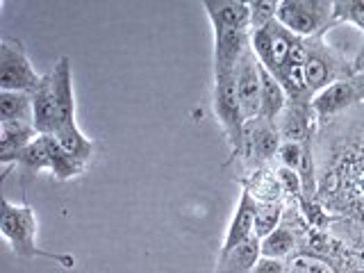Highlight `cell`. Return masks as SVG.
Instances as JSON below:
<instances>
[{
    "label": "cell",
    "mask_w": 364,
    "mask_h": 273,
    "mask_svg": "<svg viewBox=\"0 0 364 273\" xmlns=\"http://www.w3.org/2000/svg\"><path fill=\"white\" fill-rule=\"evenodd\" d=\"M50 82L55 91V100H57V130H55V139L60 141L64 151L75 157L77 162H87L94 155V141L89 136L82 134V130L77 128L75 121V94H73V71H71V62L68 57H60V62L55 64L53 73H50Z\"/></svg>",
    "instance_id": "obj_1"
},
{
    "label": "cell",
    "mask_w": 364,
    "mask_h": 273,
    "mask_svg": "<svg viewBox=\"0 0 364 273\" xmlns=\"http://www.w3.org/2000/svg\"><path fill=\"white\" fill-rule=\"evenodd\" d=\"M0 232H3L5 242L9 244L11 253L23 259H50L62 264L64 269L75 267V257L66 253H48V250L39 248L37 244V219L30 205L11 203L7 196H3V214H0Z\"/></svg>",
    "instance_id": "obj_2"
},
{
    "label": "cell",
    "mask_w": 364,
    "mask_h": 273,
    "mask_svg": "<svg viewBox=\"0 0 364 273\" xmlns=\"http://www.w3.org/2000/svg\"><path fill=\"white\" fill-rule=\"evenodd\" d=\"M333 0H280L276 21L301 39L321 37L333 21Z\"/></svg>",
    "instance_id": "obj_3"
},
{
    "label": "cell",
    "mask_w": 364,
    "mask_h": 273,
    "mask_svg": "<svg viewBox=\"0 0 364 273\" xmlns=\"http://www.w3.org/2000/svg\"><path fill=\"white\" fill-rule=\"evenodd\" d=\"M214 114L228 136L232 157H242L246 117L242 112V105H239L235 71L214 73Z\"/></svg>",
    "instance_id": "obj_4"
},
{
    "label": "cell",
    "mask_w": 364,
    "mask_h": 273,
    "mask_svg": "<svg viewBox=\"0 0 364 273\" xmlns=\"http://www.w3.org/2000/svg\"><path fill=\"white\" fill-rule=\"evenodd\" d=\"M41 75L34 71L30 57L18 39L5 37L0 41V91H23L32 94L41 85Z\"/></svg>",
    "instance_id": "obj_5"
},
{
    "label": "cell",
    "mask_w": 364,
    "mask_h": 273,
    "mask_svg": "<svg viewBox=\"0 0 364 273\" xmlns=\"http://www.w3.org/2000/svg\"><path fill=\"white\" fill-rule=\"evenodd\" d=\"M339 71H341V62L337 60V55L318 41H307V60H305V82L307 91L314 98L318 91H323L326 87L339 82Z\"/></svg>",
    "instance_id": "obj_6"
},
{
    "label": "cell",
    "mask_w": 364,
    "mask_h": 273,
    "mask_svg": "<svg viewBox=\"0 0 364 273\" xmlns=\"http://www.w3.org/2000/svg\"><path fill=\"white\" fill-rule=\"evenodd\" d=\"M282 146V136L278 132L276 121L250 119L244 125V148L242 157L246 162H255V166L269 162L271 157H278Z\"/></svg>",
    "instance_id": "obj_7"
},
{
    "label": "cell",
    "mask_w": 364,
    "mask_h": 273,
    "mask_svg": "<svg viewBox=\"0 0 364 273\" xmlns=\"http://www.w3.org/2000/svg\"><path fill=\"white\" fill-rule=\"evenodd\" d=\"M235 80H237V96L239 105L246 121L259 119V105H262V64L255 57L253 48H248L246 55L239 60L235 68Z\"/></svg>",
    "instance_id": "obj_8"
},
{
    "label": "cell",
    "mask_w": 364,
    "mask_h": 273,
    "mask_svg": "<svg viewBox=\"0 0 364 273\" xmlns=\"http://www.w3.org/2000/svg\"><path fill=\"white\" fill-rule=\"evenodd\" d=\"M360 96H364V75L360 77H344L339 82L326 87L323 91L312 98L310 107L314 112L316 119H333L335 114L348 109L353 102L360 100Z\"/></svg>",
    "instance_id": "obj_9"
},
{
    "label": "cell",
    "mask_w": 364,
    "mask_h": 273,
    "mask_svg": "<svg viewBox=\"0 0 364 273\" xmlns=\"http://www.w3.org/2000/svg\"><path fill=\"white\" fill-rule=\"evenodd\" d=\"M214 30V73H230L250 48V30Z\"/></svg>",
    "instance_id": "obj_10"
},
{
    "label": "cell",
    "mask_w": 364,
    "mask_h": 273,
    "mask_svg": "<svg viewBox=\"0 0 364 273\" xmlns=\"http://www.w3.org/2000/svg\"><path fill=\"white\" fill-rule=\"evenodd\" d=\"M255 212H257V200L242 187V193H239L237 208L232 214V221H230V225H228L225 237H223L219 257L228 255L237 246H242L244 242H248L250 237H255Z\"/></svg>",
    "instance_id": "obj_11"
},
{
    "label": "cell",
    "mask_w": 364,
    "mask_h": 273,
    "mask_svg": "<svg viewBox=\"0 0 364 273\" xmlns=\"http://www.w3.org/2000/svg\"><path fill=\"white\" fill-rule=\"evenodd\" d=\"M32 125L41 136H53L57 130V100L50 75H46L32 91Z\"/></svg>",
    "instance_id": "obj_12"
},
{
    "label": "cell",
    "mask_w": 364,
    "mask_h": 273,
    "mask_svg": "<svg viewBox=\"0 0 364 273\" xmlns=\"http://www.w3.org/2000/svg\"><path fill=\"white\" fill-rule=\"evenodd\" d=\"M212 28L250 30V3L244 0H205L203 3Z\"/></svg>",
    "instance_id": "obj_13"
},
{
    "label": "cell",
    "mask_w": 364,
    "mask_h": 273,
    "mask_svg": "<svg viewBox=\"0 0 364 273\" xmlns=\"http://www.w3.org/2000/svg\"><path fill=\"white\" fill-rule=\"evenodd\" d=\"M312 107L310 102H291L280 114V119L276 121L278 132L282 136V141L291 144H310V130H312Z\"/></svg>",
    "instance_id": "obj_14"
},
{
    "label": "cell",
    "mask_w": 364,
    "mask_h": 273,
    "mask_svg": "<svg viewBox=\"0 0 364 273\" xmlns=\"http://www.w3.org/2000/svg\"><path fill=\"white\" fill-rule=\"evenodd\" d=\"M37 136L39 134L30 121H0V162L16 164L18 153Z\"/></svg>",
    "instance_id": "obj_15"
},
{
    "label": "cell",
    "mask_w": 364,
    "mask_h": 273,
    "mask_svg": "<svg viewBox=\"0 0 364 273\" xmlns=\"http://www.w3.org/2000/svg\"><path fill=\"white\" fill-rule=\"evenodd\" d=\"M259 257H262V239L250 237L242 246H237L228 255L219 257L216 273H250Z\"/></svg>",
    "instance_id": "obj_16"
},
{
    "label": "cell",
    "mask_w": 364,
    "mask_h": 273,
    "mask_svg": "<svg viewBox=\"0 0 364 273\" xmlns=\"http://www.w3.org/2000/svg\"><path fill=\"white\" fill-rule=\"evenodd\" d=\"M289 96L284 87L278 82V77L269 73L262 66V105H259V119L267 121H278L280 114L287 109Z\"/></svg>",
    "instance_id": "obj_17"
},
{
    "label": "cell",
    "mask_w": 364,
    "mask_h": 273,
    "mask_svg": "<svg viewBox=\"0 0 364 273\" xmlns=\"http://www.w3.org/2000/svg\"><path fill=\"white\" fill-rule=\"evenodd\" d=\"M244 189L253 196L259 205L264 203H280V196H282V187L278 178L269 173V171H262V168H255L253 173L248 178V185H244Z\"/></svg>",
    "instance_id": "obj_18"
},
{
    "label": "cell",
    "mask_w": 364,
    "mask_h": 273,
    "mask_svg": "<svg viewBox=\"0 0 364 273\" xmlns=\"http://www.w3.org/2000/svg\"><path fill=\"white\" fill-rule=\"evenodd\" d=\"M0 121H30L32 94L23 91H0Z\"/></svg>",
    "instance_id": "obj_19"
},
{
    "label": "cell",
    "mask_w": 364,
    "mask_h": 273,
    "mask_svg": "<svg viewBox=\"0 0 364 273\" xmlns=\"http://www.w3.org/2000/svg\"><path fill=\"white\" fill-rule=\"evenodd\" d=\"M294 246H296V239H294L291 230L280 225L278 230H273L269 237L262 239V255L273 257V259H282V257L291 255Z\"/></svg>",
    "instance_id": "obj_20"
},
{
    "label": "cell",
    "mask_w": 364,
    "mask_h": 273,
    "mask_svg": "<svg viewBox=\"0 0 364 273\" xmlns=\"http://www.w3.org/2000/svg\"><path fill=\"white\" fill-rule=\"evenodd\" d=\"M280 219H282V205L280 203H257V212H255V237L264 239L269 237L273 230L280 228Z\"/></svg>",
    "instance_id": "obj_21"
},
{
    "label": "cell",
    "mask_w": 364,
    "mask_h": 273,
    "mask_svg": "<svg viewBox=\"0 0 364 273\" xmlns=\"http://www.w3.org/2000/svg\"><path fill=\"white\" fill-rule=\"evenodd\" d=\"M333 21L350 23L364 32V0H337L333 7Z\"/></svg>",
    "instance_id": "obj_22"
},
{
    "label": "cell",
    "mask_w": 364,
    "mask_h": 273,
    "mask_svg": "<svg viewBox=\"0 0 364 273\" xmlns=\"http://www.w3.org/2000/svg\"><path fill=\"white\" fill-rule=\"evenodd\" d=\"M280 0H253L250 3V30L267 28L271 21H276Z\"/></svg>",
    "instance_id": "obj_23"
},
{
    "label": "cell",
    "mask_w": 364,
    "mask_h": 273,
    "mask_svg": "<svg viewBox=\"0 0 364 273\" xmlns=\"http://www.w3.org/2000/svg\"><path fill=\"white\" fill-rule=\"evenodd\" d=\"M284 273H337L333 264H328L326 259L314 255H296Z\"/></svg>",
    "instance_id": "obj_24"
},
{
    "label": "cell",
    "mask_w": 364,
    "mask_h": 273,
    "mask_svg": "<svg viewBox=\"0 0 364 273\" xmlns=\"http://www.w3.org/2000/svg\"><path fill=\"white\" fill-rule=\"evenodd\" d=\"M278 162L284 168L291 171H301L305 162V151L301 144H291V141H282L280 151H278Z\"/></svg>",
    "instance_id": "obj_25"
},
{
    "label": "cell",
    "mask_w": 364,
    "mask_h": 273,
    "mask_svg": "<svg viewBox=\"0 0 364 273\" xmlns=\"http://www.w3.org/2000/svg\"><path fill=\"white\" fill-rule=\"evenodd\" d=\"M276 178H278V182H280L282 191L294 193V196H301V191H303V178H301L299 171H291V168L278 166Z\"/></svg>",
    "instance_id": "obj_26"
},
{
    "label": "cell",
    "mask_w": 364,
    "mask_h": 273,
    "mask_svg": "<svg viewBox=\"0 0 364 273\" xmlns=\"http://www.w3.org/2000/svg\"><path fill=\"white\" fill-rule=\"evenodd\" d=\"M284 271H287V264H284L282 259H273V257L262 255L250 273H284Z\"/></svg>",
    "instance_id": "obj_27"
},
{
    "label": "cell",
    "mask_w": 364,
    "mask_h": 273,
    "mask_svg": "<svg viewBox=\"0 0 364 273\" xmlns=\"http://www.w3.org/2000/svg\"><path fill=\"white\" fill-rule=\"evenodd\" d=\"M350 73L353 75H364V39L360 43L355 57H353V62H350Z\"/></svg>",
    "instance_id": "obj_28"
}]
</instances>
